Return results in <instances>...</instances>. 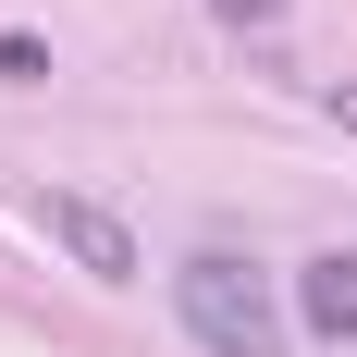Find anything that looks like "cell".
<instances>
[{"label":"cell","instance_id":"5","mask_svg":"<svg viewBox=\"0 0 357 357\" xmlns=\"http://www.w3.org/2000/svg\"><path fill=\"white\" fill-rule=\"evenodd\" d=\"M222 25H271V13H284V0H210Z\"/></svg>","mask_w":357,"mask_h":357},{"label":"cell","instance_id":"4","mask_svg":"<svg viewBox=\"0 0 357 357\" xmlns=\"http://www.w3.org/2000/svg\"><path fill=\"white\" fill-rule=\"evenodd\" d=\"M0 74H13V86H37V74H50V37H0Z\"/></svg>","mask_w":357,"mask_h":357},{"label":"cell","instance_id":"2","mask_svg":"<svg viewBox=\"0 0 357 357\" xmlns=\"http://www.w3.org/2000/svg\"><path fill=\"white\" fill-rule=\"evenodd\" d=\"M50 234H62L74 271H99V284H123V271H136V234H123L99 197H50Z\"/></svg>","mask_w":357,"mask_h":357},{"label":"cell","instance_id":"1","mask_svg":"<svg viewBox=\"0 0 357 357\" xmlns=\"http://www.w3.org/2000/svg\"><path fill=\"white\" fill-rule=\"evenodd\" d=\"M173 321L210 357H284V296H271V271L247 247H197L173 271Z\"/></svg>","mask_w":357,"mask_h":357},{"label":"cell","instance_id":"3","mask_svg":"<svg viewBox=\"0 0 357 357\" xmlns=\"http://www.w3.org/2000/svg\"><path fill=\"white\" fill-rule=\"evenodd\" d=\"M296 321L321 333V345H357V247L308 259V284H296Z\"/></svg>","mask_w":357,"mask_h":357}]
</instances>
